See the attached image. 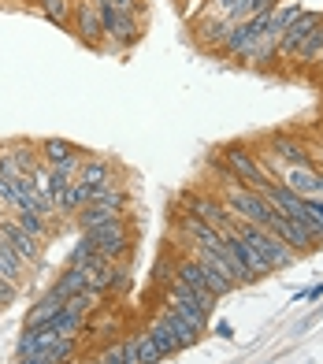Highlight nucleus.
I'll return each instance as SVG.
<instances>
[{
  "mask_svg": "<svg viewBox=\"0 0 323 364\" xmlns=\"http://www.w3.org/2000/svg\"><path fill=\"white\" fill-rule=\"evenodd\" d=\"M234 230H238V235L246 238L253 250L271 264V272L294 268V264H297V250H294V245H286L279 235H271L268 227H256V223H246V220H234Z\"/></svg>",
  "mask_w": 323,
  "mask_h": 364,
  "instance_id": "f257e3e1",
  "label": "nucleus"
},
{
  "mask_svg": "<svg viewBox=\"0 0 323 364\" xmlns=\"http://www.w3.org/2000/svg\"><path fill=\"white\" fill-rule=\"evenodd\" d=\"M227 208L234 212L238 220H246V223H256V227H271V220L279 216L275 208H271V201L264 193H256V190H249V186H227Z\"/></svg>",
  "mask_w": 323,
  "mask_h": 364,
  "instance_id": "f03ea898",
  "label": "nucleus"
},
{
  "mask_svg": "<svg viewBox=\"0 0 323 364\" xmlns=\"http://www.w3.org/2000/svg\"><path fill=\"white\" fill-rule=\"evenodd\" d=\"M223 164L231 168V175L241 182V186H249V190H256V193H264L271 182H275V178L261 168V164H256V156L249 153V149H241V145H231L227 153H223Z\"/></svg>",
  "mask_w": 323,
  "mask_h": 364,
  "instance_id": "7ed1b4c3",
  "label": "nucleus"
},
{
  "mask_svg": "<svg viewBox=\"0 0 323 364\" xmlns=\"http://www.w3.org/2000/svg\"><path fill=\"white\" fill-rule=\"evenodd\" d=\"M82 235L93 242V250L101 257H108V260H123L126 253H131V230H126L123 216L104 223V227H97V230H82Z\"/></svg>",
  "mask_w": 323,
  "mask_h": 364,
  "instance_id": "20e7f679",
  "label": "nucleus"
},
{
  "mask_svg": "<svg viewBox=\"0 0 323 364\" xmlns=\"http://www.w3.org/2000/svg\"><path fill=\"white\" fill-rule=\"evenodd\" d=\"M316 26H323V11H301L294 23H290V30L283 34V41H279V53H275V60L279 63H290L294 60V53L301 48V41L312 34Z\"/></svg>",
  "mask_w": 323,
  "mask_h": 364,
  "instance_id": "39448f33",
  "label": "nucleus"
},
{
  "mask_svg": "<svg viewBox=\"0 0 323 364\" xmlns=\"http://www.w3.org/2000/svg\"><path fill=\"white\" fill-rule=\"evenodd\" d=\"M101 8V26H104V38L111 45H134L138 41V15H123L111 4H97Z\"/></svg>",
  "mask_w": 323,
  "mask_h": 364,
  "instance_id": "423d86ee",
  "label": "nucleus"
},
{
  "mask_svg": "<svg viewBox=\"0 0 323 364\" xmlns=\"http://www.w3.org/2000/svg\"><path fill=\"white\" fill-rule=\"evenodd\" d=\"M71 26H75V34L82 38L86 45H101V41H104L101 8H97L93 0H75V8H71Z\"/></svg>",
  "mask_w": 323,
  "mask_h": 364,
  "instance_id": "0eeeda50",
  "label": "nucleus"
},
{
  "mask_svg": "<svg viewBox=\"0 0 323 364\" xmlns=\"http://www.w3.org/2000/svg\"><path fill=\"white\" fill-rule=\"evenodd\" d=\"M0 235H4L11 250L23 257V264L38 260V253H41V242H38L34 235H30V230H26L19 220H15V216H4V220H0Z\"/></svg>",
  "mask_w": 323,
  "mask_h": 364,
  "instance_id": "6e6552de",
  "label": "nucleus"
},
{
  "mask_svg": "<svg viewBox=\"0 0 323 364\" xmlns=\"http://www.w3.org/2000/svg\"><path fill=\"white\" fill-rule=\"evenodd\" d=\"M283 186L294 190V193H301V197H323V175L312 171L309 164H305V168H286Z\"/></svg>",
  "mask_w": 323,
  "mask_h": 364,
  "instance_id": "1a4fd4ad",
  "label": "nucleus"
},
{
  "mask_svg": "<svg viewBox=\"0 0 323 364\" xmlns=\"http://www.w3.org/2000/svg\"><path fill=\"white\" fill-rule=\"evenodd\" d=\"M268 149H271V156H275V160L286 164V168H305V164H309L305 145L297 138H290V134H275V138L268 141Z\"/></svg>",
  "mask_w": 323,
  "mask_h": 364,
  "instance_id": "9d476101",
  "label": "nucleus"
},
{
  "mask_svg": "<svg viewBox=\"0 0 323 364\" xmlns=\"http://www.w3.org/2000/svg\"><path fill=\"white\" fill-rule=\"evenodd\" d=\"M53 290L63 297V301H67V297H75V294H97L93 283H89V272H86V268H78V264H67V272L56 279V287H53Z\"/></svg>",
  "mask_w": 323,
  "mask_h": 364,
  "instance_id": "9b49d317",
  "label": "nucleus"
},
{
  "mask_svg": "<svg viewBox=\"0 0 323 364\" xmlns=\"http://www.w3.org/2000/svg\"><path fill=\"white\" fill-rule=\"evenodd\" d=\"M156 320L164 323V327L171 331L175 338H179V346H182V350H190V346H197V342H201V331L193 327V323H186V320L179 316V312H175V309H168V305L160 309V316H156Z\"/></svg>",
  "mask_w": 323,
  "mask_h": 364,
  "instance_id": "f8f14e48",
  "label": "nucleus"
},
{
  "mask_svg": "<svg viewBox=\"0 0 323 364\" xmlns=\"http://www.w3.org/2000/svg\"><path fill=\"white\" fill-rule=\"evenodd\" d=\"M63 309H67V301H63V297H60L56 290H48V294L41 297V301H38L34 309H30V312H26V320H23V331H30V327H41V323H48V320H53L56 312H63Z\"/></svg>",
  "mask_w": 323,
  "mask_h": 364,
  "instance_id": "ddd939ff",
  "label": "nucleus"
},
{
  "mask_svg": "<svg viewBox=\"0 0 323 364\" xmlns=\"http://www.w3.org/2000/svg\"><path fill=\"white\" fill-rule=\"evenodd\" d=\"M126 350V364H156L164 360V353L156 350V342L149 338V331H141V335H134L131 342H123Z\"/></svg>",
  "mask_w": 323,
  "mask_h": 364,
  "instance_id": "4468645a",
  "label": "nucleus"
},
{
  "mask_svg": "<svg viewBox=\"0 0 323 364\" xmlns=\"http://www.w3.org/2000/svg\"><path fill=\"white\" fill-rule=\"evenodd\" d=\"M227 238H231V245H234V250H238V257L246 260V268L253 272V279H261V275H271V264H268V260H264L261 253H256L253 245H249L246 238L238 235V230H227Z\"/></svg>",
  "mask_w": 323,
  "mask_h": 364,
  "instance_id": "2eb2a0df",
  "label": "nucleus"
},
{
  "mask_svg": "<svg viewBox=\"0 0 323 364\" xmlns=\"http://www.w3.org/2000/svg\"><path fill=\"white\" fill-rule=\"evenodd\" d=\"M38 153H41V160L48 164V168H60V164H67V160H75V156H82L71 141H63V138H45V141L38 145Z\"/></svg>",
  "mask_w": 323,
  "mask_h": 364,
  "instance_id": "dca6fc26",
  "label": "nucleus"
},
{
  "mask_svg": "<svg viewBox=\"0 0 323 364\" xmlns=\"http://www.w3.org/2000/svg\"><path fill=\"white\" fill-rule=\"evenodd\" d=\"M119 216H123V208H116V205H89V208L78 212V230H97V227H104Z\"/></svg>",
  "mask_w": 323,
  "mask_h": 364,
  "instance_id": "f3484780",
  "label": "nucleus"
},
{
  "mask_svg": "<svg viewBox=\"0 0 323 364\" xmlns=\"http://www.w3.org/2000/svg\"><path fill=\"white\" fill-rule=\"evenodd\" d=\"M75 178L86 182V186H111V164L89 156V160H82V168H78Z\"/></svg>",
  "mask_w": 323,
  "mask_h": 364,
  "instance_id": "a211bd4d",
  "label": "nucleus"
},
{
  "mask_svg": "<svg viewBox=\"0 0 323 364\" xmlns=\"http://www.w3.org/2000/svg\"><path fill=\"white\" fill-rule=\"evenodd\" d=\"M319 48H323V26H316L312 34L301 41V48L294 53V60L301 63V68H316V63H319Z\"/></svg>",
  "mask_w": 323,
  "mask_h": 364,
  "instance_id": "6ab92c4d",
  "label": "nucleus"
},
{
  "mask_svg": "<svg viewBox=\"0 0 323 364\" xmlns=\"http://www.w3.org/2000/svg\"><path fill=\"white\" fill-rule=\"evenodd\" d=\"M82 312H71V309H63V312H56L53 320H48V327L56 331V335H63V338H75L78 331H82Z\"/></svg>",
  "mask_w": 323,
  "mask_h": 364,
  "instance_id": "aec40b11",
  "label": "nucleus"
},
{
  "mask_svg": "<svg viewBox=\"0 0 323 364\" xmlns=\"http://www.w3.org/2000/svg\"><path fill=\"white\" fill-rule=\"evenodd\" d=\"M145 331H149V338L156 342V350L164 353V357H171V353H179V350H182V346H179V338H175L171 331H168L164 323H160V320H153V323L145 327Z\"/></svg>",
  "mask_w": 323,
  "mask_h": 364,
  "instance_id": "412c9836",
  "label": "nucleus"
},
{
  "mask_svg": "<svg viewBox=\"0 0 323 364\" xmlns=\"http://www.w3.org/2000/svg\"><path fill=\"white\" fill-rule=\"evenodd\" d=\"M41 4V11L48 15V19H53L56 26H67V19H71V0H38Z\"/></svg>",
  "mask_w": 323,
  "mask_h": 364,
  "instance_id": "4be33fe9",
  "label": "nucleus"
},
{
  "mask_svg": "<svg viewBox=\"0 0 323 364\" xmlns=\"http://www.w3.org/2000/svg\"><path fill=\"white\" fill-rule=\"evenodd\" d=\"M305 216H309L316 238H323V197H305Z\"/></svg>",
  "mask_w": 323,
  "mask_h": 364,
  "instance_id": "5701e85b",
  "label": "nucleus"
},
{
  "mask_svg": "<svg viewBox=\"0 0 323 364\" xmlns=\"http://www.w3.org/2000/svg\"><path fill=\"white\" fill-rule=\"evenodd\" d=\"M153 279H156V283L160 287H171L175 283V279H179V272H175V260H156V268H153Z\"/></svg>",
  "mask_w": 323,
  "mask_h": 364,
  "instance_id": "b1692460",
  "label": "nucleus"
},
{
  "mask_svg": "<svg viewBox=\"0 0 323 364\" xmlns=\"http://www.w3.org/2000/svg\"><path fill=\"white\" fill-rule=\"evenodd\" d=\"M97 360H101V364H126V350H123V346H108Z\"/></svg>",
  "mask_w": 323,
  "mask_h": 364,
  "instance_id": "393cba45",
  "label": "nucleus"
},
{
  "mask_svg": "<svg viewBox=\"0 0 323 364\" xmlns=\"http://www.w3.org/2000/svg\"><path fill=\"white\" fill-rule=\"evenodd\" d=\"M15 294H19V287L8 283V279H0V309L11 305V301H15Z\"/></svg>",
  "mask_w": 323,
  "mask_h": 364,
  "instance_id": "a878e982",
  "label": "nucleus"
},
{
  "mask_svg": "<svg viewBox=\"0 0 323 364\" xmlns=\"http://www.w3.org/2000/svg\"><path fill=\"white\" fill-rule=\"evenodd\" d=\"M116 11H123V15H138L141 11V0H108Z\"/></svg>",
  "mask_w": 323,
  "mask_h": 364,
  "instance_id": "bb28decb",
  "label": "nucleus"
},
{
  "mask_svg": "<svg viewBox=\"0 0 323 364\" xmlns=\"http://www.w3.org/2000/svg\"><path fill=\"white\" fill-rule=\"evenodd\" d=\"M279 4H283V0H256V4H253V15H256V11H275Z\"/></svg>",
  "mask_w": 323,
  "mask_h": 364,
  "instance_id": "cd10ccee",
  "label": "nucleus"
},
{
  "mask_svg": "<svg viewBox=\"0 0 323 364\" xmlns=\"http://www.w3.org/2000/svg\"><path fill=\"white\" fill-rule=\"evenodd\" d=\"M216 335H219V338H234V327H231V323H219Z\"/></svg>",
  "mask_w": 323,
  "mask_h": 364,
  "instance_id": "c85d7f7f",
  "label": "nucleus"
},
{
  "mask_svg": "<svg viewBox=\"0 0 323 364\" xmlns=\"http://www.w3.org/2000/svg\"><path fill=\"white\" fill-rule=\"evenodd\" d=\"M71 364H101V360H71Z\"/></svg>",
  "mask_w": 323,
  "mask_h": 364,
  "instance_id": "c756f323",
  "label": "nucleus"
},
{
  "mask_svg": "<svg viewBox=\"0 0 323 364\" xmlns=\"http://www.w3.org/2000/svg\"><path fill=\"white\" fill-rule=\"evenodd\" d=\"M319 63H323V48H319Z\"/></svg>",
  "mask_w": 323,
  "mask_h": 364,
  "instance_id": "7c9ffc66",
  "label": "nucleus"
}]
</instances>
